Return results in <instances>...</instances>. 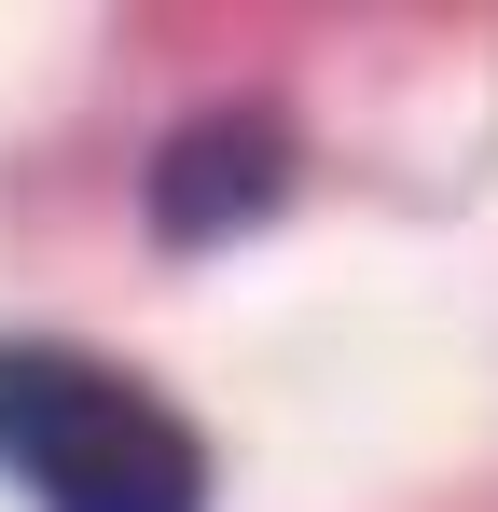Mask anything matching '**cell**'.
I'll return each mask as SVG.
<instances>
[{"mask_svg":"<svg viewBox=\"0 0 498 512\" xmlns=\"http://www.w3.org/2000/svg\"><path fill=\"white\" fill-rule=\"evenodd\" d=\"M0 471L28 485V512H208L194 416L56 333L0 346Z\"/></svg>","mask_w":498,"mask_h":512,"instance_id":"cell-1","label":"cell"},{"mask_svg":"<svg viewBox=\"0 0 498 512\" xmlns=\"http://www.w3.org/2000/svg\"><path fill=\"white\" fill-rule=\"evenodd\" d=\"M291 125L263 111V97H208L194 125H166V153H153V222H166V250H208V236H249L277 194H291Z\"/></svg>","mask_w":498,"mask_h":512,"instance_id":"cell-2","label":"cell"}]
</instances>
